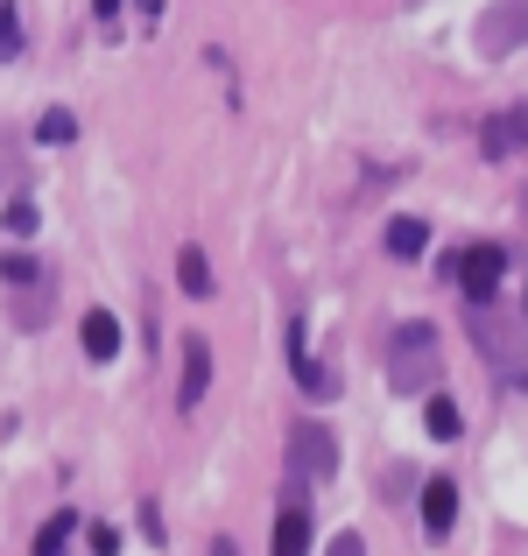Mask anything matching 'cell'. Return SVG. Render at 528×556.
Masks as SVG:
<instances>
[{
    "label": "cell",
    "instance_id": "obj_1",
    "mask_svg": "<svg viewBox=\"0 0 528 556\" xmlns=\"http://www.w3.org/2000/svg\"><path fill=\"white\" fill-rule=\"evenodd\" d=\"M521 339H528V331L507 325L493 303H473V345H479V359H493V374H501L507 388H528V353H521Z\"/></svg>",
    "mask_w": 528,
    "mask_h": 556
},
{
    "label": "cell",
    "instance_id": "obj_2",
    "mask_svg": "<svg viewBox=\"0 0 528 556\" xmlns=\"http://www.w3.org/2000/svg\"><path fill=\"white\" fill-rule=\"evenodd\" d=\"M430 374H437V331L430 325H402V331H394V345H388V380L402 394H423V388H430Z\"/></svg>",
    "mask_w": 528,
    "mask_h": 556
},
{
    "label": "cell",
    "instance_id": "obj_3",
    "mask_svg": "<svg viewBox=\"0 0 528 556\" xmlns=\"http://www.w3.org/2000/svg\"><path fill=\"white\" fill-rule=\"evenodd\" d=\"M501 275H507V247H501V240H473V247L458 254V289H465L473 303H493Z\"/></svg>",
    "mask_w": 528,
    "mask_h": 556
},
{
    "label": "cell",
    "instance_id": "obj_4",
    "mask_svg": "<svg viewBox=\"0 0 528 556\" xmlns=\"http://www.w3.org/2000/svg\"><path fill=\"white\" fill-rule=\"evenodd\" d=\"M528 42V0H493L487 14H479V50L487 56H507Z\"/></svg>",
    "mask_w": 528,
    "mask_h": 556
},
{
    "label": "cell",
    "instance_id": "obj_5",
    "mask_svg": "<svg viewBox=\"0 0 528 556\" xmlns=\"http://www.w3.org/2000/svg\"><path fill=\"white\" fill-rule=\"evenodd\" d=\"M289 458H297V479H331L339 451H331V437H325V430L297 422V430H289Z\"/></svg>",
    "mask_w": 528,
    "mask_h": 556
},
{
    "label": "cell",
    "instance_id": "obj_6",
    "mask_svg": "<svg viewBox=\"0 0 528 556\" xmlns=\"http://www.w3.org/2000/svg\"><path fill=\"white\" fill-rule=\"evenodd\" d=\"M479 149H487V163H501L507 149H528V106H507V113H493V121L479 127Z\"/></svg>",
    "mask_w": 528,
    "mask_h": 556
},
{
    "label": "cell",
    "instance_id": "obj_7",
    "mask_svg": "<svg viewBox=\"0 0 528 556\" xmlns=\"http://www.w3.org/2000/svg\"><path fill=\"white\" fill-rule=\"evenodd\" d=\"M204 388H212V353H204V339H184V388H176L184 416L204 402Z\"/></svg>",
    "mask_w": 528,
    "mask_h": 556
},
{
    "label": "cell",
    "instance_id": "obj_8",
    "mask_svg": "<svg viewBox=\"0 0 528 556\" xmlns=\"http://www.w3.org/2000/svg\"><path fill=\"white\" fill-rule=\"evenodd\" d=\"M78 345H85V359H113V353H121V317H113V311H85Z\"/></svg>",
    "mask_w": 528,
    "mask_h": 556
},
{
    "label": "cell",
    "instance_id": "obj_9",
    "mask_svg": "<svg viewBox=\"0 0 528 556\" xmlns=\"http://www.w3.org/2000/svg\"><path fill=\"white\" fill-rule=\"evenodd\" d=\"M451 521H458V486H451V479H430V486H423V529L451 535Z\"/></svg>",
    "mask_w": 528,
    "mask_h": 556
},
{
    "label": "cell",
    "instance_id": "obj_10",
    "mask_svg": "<svg viewBox=\"0 0 528 556\" xmlns=\"http://www.w3.org/2000/svg\"><path fill=\"white\" fill-rule=\"evenodd\" d=\"M275 556H311V515H303V501H289L282 521H275Z\"/></svg>",
    "mask_w": 528,
    "mask_h": 556
},
{
    "label": "cell",
    "instance_id": "obj_11",
    "mask_svg": "<svg viewBox=\"0 0 528 556\" xmlns=\"http://www.w3.org/2000/svg\"><path fill=\"white\" fill-rule=\"evenodd\" d=\"M176 289H184V296H212V261H204V247H184V254H176Z\"/></svg>",
    "mask_w": 528,
    "mask_h": 556
},
{
    "label": "cell",
    "instance_id": "obj_12",
    "mask_svg": "<svg viewBox=\"0 0 528 556\" xmlns=\"http://www.w3.org/2000/svg\"><path fill=\"white\" fill-rule=\"evenodd\" d=\"M71 535H78V515H71V507H56V515L36 529V549H28V556H64Z\"/></svg>",
    "mask_w": 528,
    "mask_h": 556
},
{
    "label": "cell",
    "instance_id": "obj_13",
    "mask_svg": "<svg viewBox=\"0 0 528 556\" xmlns=\"http://www.w3.org/2000/svg\"><path fill=\"white\" fill-rule=\"evenodd\" d=\"M423 247H430V218H394L388 226V254L394 261H416Z\"/></svg>",
    "mask_w": 528,
    "mask_h": 556
},
{
    "label": "cell",
    "instance_id": "obj_14",
    "mask_svg": "<svg viewBox=\"0 0 528 556\" xmlns=\"http://www.w3.org/2000/svg\"><path fill=\"white\" fill-rule=\"evenodd\" d=\"M289 367H297V380H303L311 394H331V388H325V367H317L311 345H303V325H289Z\"/></svg>",
    "mask_w": 528,
    "mask_h": 556
},
{
    "label": "cell",
    "instance_id": "obj_15",
    "mask_svg": "<svg viewBox=\"0 0 528 556\" xmlns=\"http://www.w3.org/2000/svg\"><path fill=\"white\" fill-rule=\"evenodd\" d=\"M423 422H430V437H458V430H465V416H458V402H451V394H430Z\"/></svg>",
    "mask_w": 528,
    "mask_h": 556
},
{
    "label": "cell",
    "instance_id": "obj_16",
    "mask_svg": "<svg viewBox=\"0 0 528 556\" xmlns=\"http://www.w3.org/2000/svg\"><path fill=\"white\" fill-rule=\"evenodd\" d=\"M22 56V14H14V0H0V64H14Z\"/></svg>",
    "mask_w": 528,
    "mask_h": 556
},
{
    "label": "cell",
    "instance_id": "obj_17",
    "mask_svg": "<svg viewBox=\"0 0 528 556\" xmlns=\"http://www.w3.org/2000/svg\"><path fill=\"white\" fill-rule=\"evenodd\" d=\"M36 261H28V254H0V282H8V289H28V282H36Z\"/></svg>",
    "mask_w": 528,
    "mask_h": 556
},
{
    "label": "cell",
    "instance_id": "obj_18",
    "mask_svg": "<svg viewBox=\"0 0 528 556\" xmlns=\"http://www.w3.org/2000/svg\"><path fill=\"white\" fill-rule=\"evenodd\" d=\"M78 135V121H71V113H42V141H71Z\"/></svg>",
    "mask_w": 528,
    "mask_h": 556
},
{
    "label": "cell",
    "instance_id": "obj_19",
    "mask_svg": "<svg viewBox=\"0 0 528 556\" xmlns=\"http://www.w3.org/2000/svg\"><path fill=\"white\" fill-rule=\"evenodd\" d=\"M8 232H36V204H28V198L8 204Z\"/></svg>",
    "mask_w": 528,
    "mask_h": 556
},
{
    "label": "cell",
    "instance_id": "obj_20",
    "mask_svg": "<svg viewBox=\"0 0 528 556\" xmlns=\"http://www.w3.org/2000/svg\"><path fill=\"white\" fill-rule=\"evenodd\" d=\"M325 556H366V543H360V535L345 529V535H331V549H325Z\"/></svg>",
    "mask_w": 528,
    "mask_h": 556
},
{
    "label": "cell",
    "instance_id": "obj_21",
    "mask_svg": "<svg viewBox=\"0 0 528 556\" xmlns=\"http://www.w3.org/2000/svg\"><path fill=\"white\" fill-rule=\"evenodd\" d=\"M113 549H121V535H113L106 521H99V529H92V556H113Z\"/></svg>",
    "mask_w": 528,
    "mask_h": 556
},
{
    "label": "cell",
    "instance_id": "obj_22",
    "mask_svg": "<svg viewBox=\"0 0 528 556\" xmlns=\"http://www.w3.org/2000/svg\"><path fill=\"white\" fill-rule=\"evenodd\" d=\"M113 8H121V0H92V14H99V22H106V14H113Z\"/></svg>",
    "mask_w": 528,
    "mask_h": 556
}]
</instances>
